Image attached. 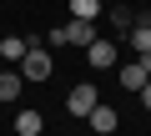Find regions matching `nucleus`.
<instances>
[{
	"label": "nucleus",
	"mask_w": 151,
	"mask_h": 136,
	"mask_svg": "<svg viewBox=\"0 0 151 136\" xmlns=\"http://www.w3.org/2000/svg\"><path fill=\"white\" fill-rule=\"evenodd\" d=\"M50 71H55V60H50V50H40V45L30 40V45H25V55H20V76H25V81H45Z\"/></svg>",
	"instance_id": "nucleus-1"
},
{
	"label": "nucleus",
	"mask_w": 151,
	"mask_h": 136,
	"mask_svg": "<svg viewBox=\"0 0 151 136\" xmlns=\"http://www.w3.org/2000/svg\"><path fill=\"white\" fill-rule=\"evenodd\" d=\"M96 101H101V91H96V81H81V86H76V91H70V96H65V111H70V116H76V121H86V116H91V106H96Z\"/></svg>",
	"instance_id": "nucleus-2"
},
{
	"label": "nucleus",
	"mask_w": 151,
	"mask_h": 136,
	"mask_svg": "<svg viewBox=\"0 0 151 136\" xmlns=\"http://www.w3.org/2000/svg\"><path fill=\"white\" fill-rule=\"evenodd\" d=\"M116 55H121V50H116V40H101V35H96V40L86 45V60H91V71H111V65H116Z\"/></svg>",
	"instance_id": "nucleus-3"
},
{
	"label": "nucleus",
	"mask_w": 151,
	"mask_h": 136,
	"mask_svg": "<svg viewBox=\"0 0 151 136\" xmlns=\"http://www.w3.org/2000/svg\"><path fill=\"white\" fill-rule=\"evenodd\" d=\"M86 121H91V131H101V136H111V131L121 126V116H116V106H106V101H96Z\"/></svg>",
	"instance_id": "nucleus-4"
},
{
	"label": "nucleus",
	"mask_w": 151,
	"mask_h": 136,
	"mask_svg": "<svg viewBox=\"0 0 151 136\" xmlns=\"http://www.w3.org/2000/svg\"><path fill=\"white\" fill-rule=\"evenodd\" d=\"M60 30H65V45H91V40H96V20H76V15H70Z\"/></svg>",
	"instance_id": "nucleus-5"
},
{
	"label": "nucleus",
	"mask_w": 151,
	"mask_h": 136,
	"mask_svg": "<svg viewBox=\"0 0 151 136\" xmlns=\"http://www.w3.org/2000/svg\"><path fill=\"white\" fill-rule=\"evenodd\" d=\"M146 81H151V71H146V60H141V55L121 65V86H126V91H141Z\"/></svg>",
	"instance_id": "nucleus-6"
},
{
	"label": "nucleus",
	"mask_w": 151,
	"mask_h": 136,
	"mask_svg": "<svg viewBox=\"0 0 151 136\" xmlns=\"http://www.w3.org/2000/svg\"><path fill=\"white\" fill-rule=\"evenodd\" d=\"M126 40H131V50H136V55H151V25H146L141 15H136V25L126 30Z\"/></svg>",
	"instance_id": "nucleus-7"
},
{
	"label": "nucleus",
	"mask_w": 151,
	"mask_h": 136,
	"mask_svg": "<svg viewBox=\"0 0 151 136\" xmlns=\"http://www.w3.org/2000/svg\"><path fill=\"white\" fill-rule=\"evenodd\" d=\"M20 91H25V76H20V71H0V101L10 106Z\"/></svg>",
	"instance_id": "nucleus-8"
},
{
	"label": "nucleus",
	"mask_w": 151,
	"mask_h": 136,
	"mask_svg": "<svg viewBox=\"0 0 151 136\" xmlns=\"http://www.w3.org/2000/svg\"><path fill=\"white\" fill-rule=\"evenodd\" d=\"M40 126H45L40 111H20V116H15V131H20V136H40Z\"/></svg>",
	"instance_id": "nucleus-9"
},
{
	"label": "nucleus",
	"mask_w": 151,
	"mask_h": 136,
	"mask_svg": "<svg viewBox=\"0 0 151 136\" xmlns=\"http://www.w3.org/2000/svg\"><path fill=\"white\" fill-rule=\"evenodd\" d=\"M101 10H106L101 0H70V15H76V20H96Z\"/></svg>",
	"instance_id": "nucleus-10"
},
{
	"label": "nucleus",
	"mask_w": 151,
	"mask_h": 136,
	"mask_svg": "<svg viewBox=\"0 0 151 136\" xmlns=\"http://www.w3.org/2000/svg\"><path fill=\"white\" fill-rule=\"evenodd\" d=\"M25 45H30L25 35H5V40H0V55H5V60H20V55H25Z\"/></svg>",
	"instance_id": "nucleus-11"
},
{
	"label": "nucleus",
	"mask_w": 151,
	"mask_h": 136,
	"mask_svg": "<svg viewBox=\"0 0 151 136\" xmlns=\"http://www.w3.org/2000/svg\"><path fill=\"white\" fill-rule=\"evenodd\" d=\"M111 25H116V30L126 35V30L136 25V10H126V5H111Z\"/></svg>",
	"instance_id": "nucleus-12"
},
{
	"label": "nucleus",
	"mask_w": 151,
	"mask_h": 136,
	"mask_svg": "<svg viewBox=\"0 0 151 136\" xmlns=\"http://www.w3.org/2000/svg\"><path fill=\"white\" fill-rule=\"evenodd\" d=\"M136 96H141V106H146V111H151V81H146V86H141V91H136Z\"/></svg>",
	"instance_id": "nucleus-13"
},
{
	"label": "nucleus",
	"mask_w": 151,
	"mask_h": 136,
	"mask_svg": "<svg viewBox=\"0 0 151 136\" xmlns=\"http://www.w3.org/2000/svg\"><path fill=\"white\" fill-rule=\"evenodd\" d=\"M141 60H146V71H151V55H141Z\"/></svg>",
	"instance_id": "nucleus-14"
},
{
	"label": "nucleus",
	"mask_w": 151,
	"mask_h": 136,
	"mask_svg": "<svg viewBox=\"0 0 151 136\" xmlns=\"http://www.w3.org/2000/svg\"><path fill=\"white\" fill-rule=\"evenodd\" d=\"M141 20H146V25H151V15H141Z\"/></svg>",
	"instance_id": "nucleus-15"
},
{
	"label": "nucleus",
	"mask_w": 151,
	"mask_h": 136,
	"mask_svg": "<svg viewBox=\"0 0 151 136\" xmlns=\"http://www.w3.org/2000/svg\"><path fill=\"white\" fill-rule=\"evenodd\" d=\"M0 106H5V101H0Z\"/></svg>",
	"instance_id": "nucleus-16"
}]
</instances>
